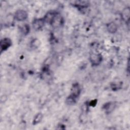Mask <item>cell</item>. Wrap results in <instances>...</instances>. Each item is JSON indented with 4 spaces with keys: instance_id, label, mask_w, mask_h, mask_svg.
Returning a JSON list of instances; mask_svg holds the SVG:
<instances>
[{
    "instance_id": "6da1fadb",
    "label": "cell",
    "mask_w": 130,
    "mask_h": 130,
    "mask_svg": "<svg viewBox=\"0 0 130 130\" xmlns=\"http://www.w3.org/2000/svg\"><path fill=\"white\" fill-rule=\"evenodd\" d=\"M81 92V88L78 83H74L72 87L70 95L67 98L66 103L71 105L74 104L76 102V99L79 97Z\"/></svg>"
},
{
    "instance_id": "7a4b0ae2",
    "label": "cell",
    "mask_w": 130,
    "mask_h": 130,
    "mask_svg": "<svg viewBox=\"0 0 130 130\" xmlns=\"http://www.w3.org/2000/svg\"><path fill=\"white\" fill-rule=\"evenodd\" d=\"M102 55L100 53H91L89 57V60L92 66H98L102 61Z\"/></svg>"
},
{
    "instance_id": "3957f363",
    "label": "cell",
    "mask_w": 130,
    "mask_h": 130,
    "mask_svg": "<svg viewBox=\"0 0 130 130\" xmlns=\"http://www.w3.org/2000/svg\"><path fill=\"white\" fill-rule=\"evenodd\" d=\"M27 13L24 10H18L15 14V19L19 21H22L27 18Z\"/></svg>"
},
{
    "instance_id": "277c9868",
    "label": "cell",
    "mask_w": 130,
    "mask_h": 130,
    "mask_svg": "<svg viewBox=\"0 0 130 130\" xmlns=\"http://www.w3.org/2000/svg\"><path fill=\"white\" fill-rule=\"evenodd\" d=\"M12 44L11 40L8 38L3 39L1 41L0 46H1V52L7 50Z\"/></svg>"
},
{
    "instance_id": "5b68a950",
    "label": "cell",
    "mask_w": 130,
    "mask_h": 130,
    "mask_svg": "<svg viewBox=\"0 0 130 130\" xmlns=\"http://www.w3.org/2000/svg\"><path fill=\"white\" fill-rule=\"evenodd\" d=\"M45 21L43 18L36 19L32 22V25L34 29L38 30L41 29L45 24Z\"/></svg>"
},
{
    "instance_id": "8992f818",
    "label": "cell",
    "mask_w": 130,
    "mask_h": 130,
    "mask_svg": "<svg viewBox=\"0 0 130 130\" xmlns=\"http://www.w3.org/2000/svg\"><path fill=\"white\" fill-rule=\"evenodd\" d=\"M57 14V12L54 11H49L46 13L43 18L45 22L51 25L55 16Z\"/></svg>"
},
{
    "instance_id": "52a82bcc",
    "label": "cell",
    "mask_w": 130,
    "mask_h": 130,
    "mask_svg": "<svg viewBox=\"0 0 130 130\" xmlns=\"http://www.w3.org/2000/svg\"><path fill=\"white\" fill-rule=\"evenodd\" d=\"M74 6L77 8L78 9L81 10L87 8L89 6V3L88 1H76L74 4Z\"/></svg>"
},
{
    "instance_id": "ba28073f",
    "label": "cell",
    "mask_w": 130,
    "mask_h": 130,
    "mask_svg": "<svg viewBox=\"0 0 130 130\" xmlns=\"http://www.w3.org/2000/svg\"><path fill=\"white\" fill-rule=\"evenodd\" d=\"M62 22H63V19L61 16L57 13L51 25L54 27H57L61 26V25L62 24Z\"/></svg>"
},
{
    "instance_id": "9c48e42d",
    "label": "cell",
    "mask_w": 130,
    "mask_h": 130,
    "mask_svg": "<svg viewBox=\"0 0 130 130\" xmlns=\"http://www.w3.org/2000/svg\"><path fill=\"white\" fill-rule=\"evenodd\" d=\"M116 106L115 103L114 102H108L105 104L103 106V109L105 111L106 113H111L115 108Z\"/></svg>"
},
{
    "instance_id": "30bf717a",
    "label": "cell",
    "mask_w": 130,
    "mask_h": 130,
    "mask_svg": "<svg viewBox=\"0 0 130 130\" xmlns=\"http://www.w3.org/2000/svg\"><path fill=\"white\" fill-rule=\"evenodd\" d=\"M129 16H130V10H129V8L127 7L123 10L121 13V17L122 19L124 21H125L126 23V22H129Z\"/></svg>"
},
{
    "instance_id": "8fae6325",
    "label": "cell",
    "mask_w": 130,
    "mask_h": 130,
    "mask_svg": "<svg viewBox=\"0 0 130 130\" xmlns=\"http://www.w3.org/2000/svg\"><path fill=\"white\" fill-rule=\"evenodd\" d=\"M107 28L110 33L114 34L117 30V26L115 22H111L107 25Z\"/></svg>"
},
{
    "instance_id": "7c38bea8",
    "label": "cell",
    "mask_w": 130,
    "mask_h": 130,
    "mask_svg": "<svg viewBox=\"0 0 130 130\" xmlns=\"http://www.w3.org/2000/svg\"><path fill=\"white\" fill-rule=\"evenodd\" d=\"M43 118V115L41 113H38L34 117L33 121H32V124L33 125H36L40 123L42 119Z\"/></svg>"
},
{
    "instance_id": "4fadbf2b",
    "label": "cell",
    "mask_w": 130,
    "mask_h": 130,
    "mask_svg": "<svg viewBox=\"0 0 130 130\" xmlns=\"http://www.w3.org/2000/svg\"><path fill=\"white\" fill-rule=\"evenodd\" d=\"M122 83L121 82H113L111 84V87L113 90H117L122 87Z\"/></svg>"
},
{
    "instance_id": "5bb4252c",
    "label": "cell",
    "mask_w": 130,
    "mask_h": 130,
    "mask_svg": "<svg viewBox=\"0 0 130 130\" xmlns=\"http://www.w3.org/2000/svg\"><path fill=\"white\" fill-rule=\"evenodd\" d=\"M40 45V42L39 40L35 39L33 40L31 43V46L32 48H37Z\"/></svg>"
},
{
    "instance_id": "9a60e30c",
    "label": "cell",
    "mask_w": 130,
    "mask_h": 130,
    "mask_svg": "<svg viewBox=\"0 0 130 130\" xmlns=\"http://www.w3.org/2000/svg\"><path fill=\"white\" fill-rule=\"evenodd\" d=\"M22 30L23 33L24 35H27L28 33H29V25L25 24L22 27Z\"/></svg>"
},
{
    "instance_id": "2e32d148",
    "label": "cell",
    "mask_w": 130,
    "mask_h": 130,
    "mask_svg": "<svg viewBox=\"0 0 130 130\" xmlns=\"http://www.w3.org/2000/svg\"><path fill=\"white\" fill-rule=\"evenodd\" d=\"M96 104V100L92 101L90 102V104L89 103V105H90L91 106H94Z\"/></svg>"
}]
</instances>
